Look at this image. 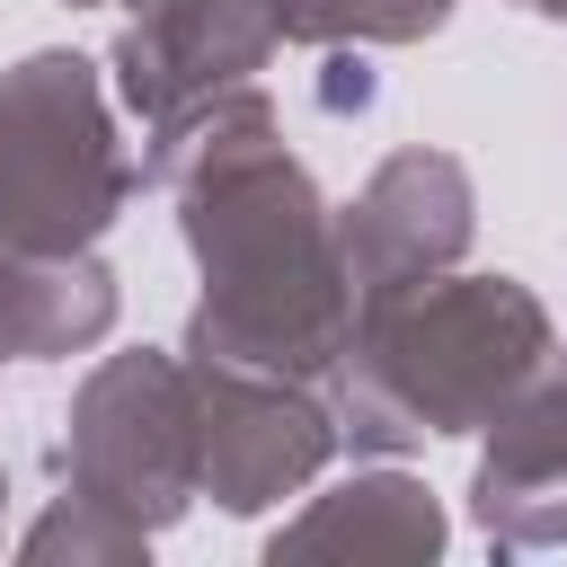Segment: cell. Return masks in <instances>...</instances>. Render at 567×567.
<instances>
[{"mask_svg":"<svg viewBox=\"0 0 567 567\" xmlns=\"http://www.w3.org/2000/svg\"><path fill=\"white\" fill-rule=\"evenodd\" d=\"M142 177L177 195V239L204 275L186 310V354L328 381L363 301L337 248V204L292 159L275 97L248 80L168 133H151Z\"/></svg>","mask_w":567,"mask_h":567,"instance_id":"6da1fadb","label":"cell"},{"mask_svg":"<svg viewBox=\"0 0 567 567\" xmlns=\"http://www.w3.org/2000/svg\"><path fill=\"white\" fill-rule=\"evenodd\" d=\"M540 372H558V328H549L540 292L514 275L452 266L434 284L372 301L319 390L337 408V434L354 452L390 461L434 434H478Z\"/></svg>","mask_w":567,"mask_h":567,"instance_id":"7a4b0ae2","label":"cell"},{"mask_svg":"<svg viewBox=\"0 0 567 567\" xmlns=\"http://www.w3.org/2000/svg\"><path fill=\"white\" fill-rule=\"evenodd\" d=\"M142 168L115 142V89L89 53H27L0 71V248H97Z\"/></svg>","mask_w":567,"mask_h":567,"instance_id":"3957f363","label":"cell"},{"mask_svg":"<svg viewBox=\"0 0 567 567\" xmlns=\"http://www.w3.org/2000/svg\"><path fill=\"white\" fill-rule=\"evenodd\" d=\"M53 478L71 496H97L106 514L142 523L151 540L204 496V425H195V363L133 346L106 354L53 434Z\"/></svg>","mask_w":567,"mask_h":567,"instance_id":"277c9868","label":"cell"},{"mask_svg":"<svg viewBox=\"0 0 567 567\" xmlns=\"http://www.w3.org/2000/svg\"><path fill=\"white\" fill-rule=\"evenodd\" d=\"M195 363V425H204V496L221 514H266L301 487H319V470L337 461V408L319 381L292 372H248V363Z\"/></svg>","mask_w":567,"mask_h":567,"instance_id":"5b68a950","label":"cell"},{"mask_svg":"<svg viewBox=\"0 0 567 567\" xmlns=\"http://www.w3.org/2000/svg\"><path fill=\"white\" fill-rule=\"evenodd\" d=\"M275 44H284V27L266 0H151L124 18L115 53H106V89L124 97V115L151 142L177 115L248 89Z\"/></svg>","mask_w":567,"mask_h":567,"instance_id":"8992f818","label":"cell"},{"mask_svg":"<svg viewBox=\"0 0 567 567\" xmlns=\"http://www.w3.org/2000/svg\"><path fill=\"white\" fill-rule=\"evenodd\" d=\"M478 239V186L452 151H390L346 204H337V248H346V275H354V301H390L408 284H434L470 257Z\"/></svg>","mask_w":567,"mask_h":567,"instance_id":"52a82bcc","label":"cell"},{"mask_svg":"<svg viewBox=\"0 0 567 567\" xmlns=\"http://www.w3.org/2000/svg\"><path fill=\"white\" fill-rule=\"evenodd\" d=\"M470 523L496 549H567V363L478 425Z\"/></svg>","mask_w":567,"mask_h":567,"instance_id":"ba28073f","label":"cell"},{"mask_svg":"<svg viewBox=\"0 0 567 567\" xmlns=\"http://www.w3.org/2000/svg\"><path fill=\"white\" fill-rule=\"evenodd\" d=\"M443 540H452L443 496H434L425 478L372 461V470L319 487V496L266 540V558H275V567H284V558H443Z\"/></svg>","mask_w":567,"mask_h":567,"instance_id":"9c48e42d","label":"cell"},{"mask_svg":"<svg viewBox=\"0 0 567 567\" xmlns=\"http://www.w3.org/2000/svg\"><path fill=\"white\" fill-rule=\"evenodd\" d=\"M124 284L97 248H0V363H62L115 337Z\"/></svg>","mask_w":567,"mask_h":567,"instance_id":"30bf717a","label":"cell"},{"mask_svg":"<svg viewBox=\"0 0 567 567\" xmlns=\"http://www.w3.org/2000/svg\"><path fill=\"white\" fill-rule=\"evenodd\" d=\"M284 44H319V53H346V44H425L443 35L452 0H266Z\"/></svg>","mask_w":567,"mask_h":567,"instance_id":"8fae6325","label":"cell"},{"mask_svg":"<svg viewBox=\"0 0 567 567\" xmlns=\"http://www.w3.org/2000/svg\"><path fill=\"white\" fill-rule=\"evenodd\" d=\"M142 549H151L142 523H124V514H106L97 496H71V487L18 532V558H27V567H62V558H71V567H133Z\"/></svg>","mask_w":567,"mask_h":567,"instance_id":"7c38bea8","label":"cell"},{"mask_svg":"<svg viewBox=\"0 0 567 567\" xmlns=\"http://www.w3.org/2000/svg\"><path fill=\"white\" fill-rule=\"evenodd\" d=\"M514 9H532V18H567V0H514Z\"/></svg>","mask_w":567,"mask_h":567,"instance_id":"4fadbf2b","label":"cell"},{"mask_svg":"<svg viewBox=\"0 0 567 567\" xmlns=\"http://www.w3.org/2000/svg\"><path fill=\"white\" fill-rule=\"evenodd\" d=\"M62 9H115V0H62Z\"/></svg>","mask_w":567,"mask_h":567,"instance_id":"5bb4252c","label":"cell"},{"mask_svg":"<svg viewBox=\"0 0 567 567\" xmlns=\"http://www.w3.org/2000/svg\"><path fill=\"white\" fill-rule=\"evenodd\" d=\"M0 523H9V470H0Z\"/></svg>","mask_w":567,"mask_h":567,"instance_id":"9a60e30c","label":"cell"},{"mask_svg":"<svg viewBox=\"0 0 567 567\" xmlns=\"http://www.w3.org/2000/svg\"><path fill=\"white\" fill-rule=\"evenodd\" d=\"M124 9H151V0H124Z\"/></svg>","mask_w":567,"mask_h":567,"instance_id":"2e32d148","label":"cell"}]
</instances>
